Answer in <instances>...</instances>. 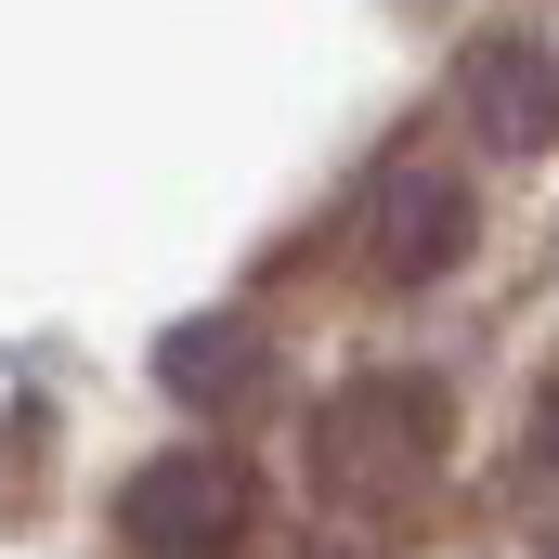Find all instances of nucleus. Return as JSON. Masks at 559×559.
<instances>
[{
	"mask_svg": "<svg viewBox=\"0 0 559 559\" xmlns=\"http://www.w3.org/2000/svg\"><path fill=\"white\" fill-rule=\"evenodd\" d=\"M442 455H455V391L429 365H365V378H338L312 404V495L352 508V521L417 508L442 481Z\"/></svg>",
	"mask_w": 559,
	"mask_h": 559,
	"instance_id": "nucleus-1",
	"label": "nucleus"
},
{
	"mask_svg": "<svg viewBox=\"0 0 559 559\" xmlns=\"http://www.w3.org/2000/svg\"><path fill=\"white\" fill-rule=\"evenodd\" d=\"M468 248H481L468 169L429 156V143H391V156L365 169V195H352V261H365L378 286H429V274H455Z\"/></svg>",
	"mask_w": 559,
	"mask_h": 559,
	"instance_id": "nucleus-2",
	"label": "nucleus"
},
{
	"mask_svg": "<svg viewBox=\"0 0 559 559\" xmlns=\"http://www.w3.org/2000/svg\"><path fill=\"white\" fill-rule=\"evenodd\" d=\"M261 534V468L235 442H169L118 481V547L131 559H235Z\"/></svg>",
	"mask_w": 559,
	"mask_h": 559,
	"instance_id": "nucleus-3",
	"label": "nucleus"
},
{
	"mask_svg": "<svg viewBox=\"0 0 559 559\" xmlns=\"http://www.w3.org/2000/svg\"><path fill=\"white\" fill-rule=\"evenodd\" d=\"M455 118L495 143V156H547L559 143V52L534 26H481L455 52Z\"/></svg>",
	"mask_w": 559,
	"mask_h": 559,
	"instance_id": "nucleus-4",
	"label": "nucleus"
},
{
	"mask_svg": "<svg viewBox=\"0 0 559 559\" xmlns=\"http://www.w3.org/2000/svg\"><path fill=\"white\" fill-rule=\"evenodd\" d=\"M261 378H274L261 325H182L169 338V391H195V404H248Z\"/></svg>",
	"mask_w": 559,
	"mask_h": 559,
	"instance_id": "nucleus-5",
	"label": "nucleus"
},
{
	"mask_svg": "<svg viewBox=\"0 0 559 559\" xmlns=\"http://www.w3.org/2000/svg\"><path fill=\"white\" fill-rule=\"evenodd\" d=\"M521 455H534V481H559V365L534 378V429H521Z\"/></svg>",
	"mask_w": 559,
	"mask_h": 559,
	"instance_id": "nucleus-6",
	"label": "nucleus"
},
{
	"mask_svg": "<svg viewBox=\"0 0 559 559\" xmlns=\"http://www.w3.org/2000/svg\"><path fill=\"white\" fill-rule=\"evenodd\" d=\"M299 559H378V547H352V534H312V547H299Z\"/></svg>",
	"mask_w": 559,
	"mask_h": 559,
	"instance_id": "nucleus-7",
	"label": "nucleus"
},
{
	"mask_svg": "<svg viewBox=\"0 0 559 559\" xmlns=\"http://www.w3.org/2000/svg\"><path fill=\"white\" fill-rule=\"evenodd\" d=\"M547 559H559V547H547Z\"/></svg>",
	"mask_w": 559,
	"mask_h": 559,
	"instance_id": "nucleus-8",
	"label": "nucleus"
}]
</instances>
